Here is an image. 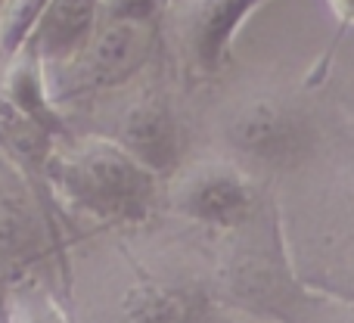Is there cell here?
Listing matches in <instances>:
<instances>
[{"mask_svg":"<svg viewBox=\"0 0 354 323\" xmlns=\"http://www.w3.org/2000/svg\"><path fill=\"white\" fill-rule=\"evenodd\" d=\"M168 0H100V19H143L162 22Z\"/></svg>","mask_w":354,"mask_h":323,"instance_id":"obj_15","label":"cell"},{"mask_svg":"<svg viewBox=\"0 0 354 323\" xmlns=\"http://www.w3.org/2000/svg\"><path fill=\"white\" fill-rule=\"evenodd\" d=\"M326 6L342 25H354V0H326Z\"/></svg>","mask_w":354,"mask_h":323,"instance_id":"obj_17","label":"cell"},{"mask_svg":"<svg viewBox=\"0 0 354 323\" xmlns=\"http://www.w3.org/2000/svg\"><path fill=\"white\" fill-rule=\"evenodd\" d=\"M208 295L189 277H159L137 270L122 283L109 323H189Z\"/></svg>","mask_w":354,"mask_h":323,"instance_id":"obj_9","label":"cell"},{"mask_svg":"<svg viewBox=\"0 0 354 323\" xmlns=\"http://www.w3.org/2000/svg\"><path fill=\"white\" fill-rule=\"evenodd\" d=\"M345 124H348V131H354V103L345 106Z\"/></svg>","mask_w":354,"mask_h":323,"instance_id":"obj_18","label":"cell"},{"mask_svg":"<svg viewBox=\"0 0 354 323\" xmlns=\"http://www.w3.org/2000/svg\"><path fill=\"white\" fill-rule=\"evenodd\" d=\"M100 22V0H47L44 16L31 35V47L44 66L62 62L91 37Z\"/></svg>","mask_w":354,"mask_h":323,"instance_id":"obj_11","label":"cell"},{"mask_svg":"<svg viewBox=\"0 0 354 323\" xmlns=\"http://www.w3.org/2000/svg\"><path fill=\"white\" fill-rule=\"evenodd\" d=\"M268 0H171V28L180 62L193 78H214L230 59L245 19Z\"/></svg>","mask_w":354,"mask_h":323,"instance_id":"obj_8","label":"cell"},{"mask_svg":"<svg viewBox=\"0 0 354 323\" xmlns=\"http://www.w3.org/2000/svg\"><path fill=\"white\" fill-rule=\"evenodd\" d=\"M214 131L218 153L236 159L268 183L305 165L324 147L314 118L292 100L274 93H245L227 103Z\"/></svg>","mask_w":354,"mask_h":323,"instance_id":"obj_4","label":"cell"},{"mask_svg":"<svg viewBox=\"0 0 354 323\" xmlns=\"http://www.w3.org/2000/svg\"><path fill=\"white\" fill-rule=\"evenodd\" d=\"M134 81L112 91V97H118V106L103 134L118 140L156 174L168 177L187 156L180 116L162 87H134Z\"/></svg>","mask_w":354,"mask_h":323,"instance_id":"obj_7","label":"cell"},{"mask_svg":"<svg viewBox=\"0 0 354 323\" xmlns=\"http://www.w3.org/2000/svg\"><path fill=\"white\" fill-rule=\"evenodd\" d=\"M47 177L68 212L100 224H143L162 205L165 177L103 131L66 134L47 156Z\"/></svg>","mask_w":354,"mask_h":323,"instance_id":"obj_2","label":"cell"},{"mask_svg":"<svg viewBox=\"0 0 354 323\" xmlns=\"http://www.w3.org/2000/svg\"><path fill=\"white\" fill-rule=\"evenodd\" d=\"M295 280L330 299L354 302V181L320 147L270 187Z\"/></svg>","mask_w":354,"mask_h":323,"instance_id":"obj_1","label":"cell"},{"mask_svg":"<svg viewBox=\"0 0 354 323\" xmlns=\"http://www.w3.org/2000/svg\"><path fill=\"white\" fill-rule=\"evenodd\" d=\"M270 199V183L230 156H183L162 183V205L199 230H227Z\"/></svg>","mask_w":354,"mask_h":323,"instance_id":"obj_6","label":"cell"},{"mask_svg":"<svg viewBox=\"0 0 354 323\" xmlns=\"http://www.w3.org/2000/svg\"><path fill=\"white\" fill-rule=\"evenodd\" d=\"M189 323H280V320L261 317V314L245 311V308H236V305H227V302L205 299Z\"/></svg>","mask_w":354,"mask_h":323,"instance_id":"obj_16","label":"cell"},{"mask_svg":"<svg viewBox=\"0 0 354 323\" xmlns=\"http://www.w3.org/2000/svg\"><path fill=\"white\" fill-rule=\"evenodd\" d=\"M44 237L47 227L28 183L0 153V261L16 264L37 255L44 249Z\"/></svg>","mask_w":354,"mask_h":323,"instance_id":"obj_10","label":"cell"},{"mask_svg":"<svg viewBox=\"0 0 354 323\" xmlns=\"http://www.w3.org/2000/svg\"><path fill=\"white\" fill-rule=\"evenodd\" d=\"M212 246L202 268V293L214 302L255 311L286 323L301 302L305 286L295 280L283 246L274 196L245 221L212 230Z\"/></svg>","mask_w":354,"mask_h":323,"instance_id":"obj_3","label":"cell"},{"mask_svg":"<svg viewBox=\"0 0 354 323\" xmlns=\"http://www.w3.org/2000/svg\"><path fill=\"white\" fill-rule=\"evenodd\" d=\"M286 323H354V302L330 299L305 289L301 302L292 308Z\"/></svg>","mask_w":354,"mask_h":323,"instance_id":"obj_14","label":"cell"},{"mask_svg":"<svg viewBox=\"0 0 354 323\" xmlns=\"http://www.w3.org/2000/svg\"><path fill=\"white\" fill-rule=\"evenodd\" d=\"M159 44V22L100 19L84 44L68 59L47 68L50 97L59 109L81 100H97L131 84L147 72Z\"/></svg>","mask_w":354,"mask_h":323,"instance_id":"obj_5","label":"cell"},{"mask_svg":"<svg viewBox=\"0 0 354 323\" xmlns=\"http://www.w3.org/2000/svg\"><path fill=\"white\" fill-rule=\"evenodd\" d=\"M47 0H0V62L31 41Z\"/></svg>","mask_w":354,"mask_h":323,"instance_id":"obj_12","label":"cell"},{"mask_svg":"<svg viewBox=\"0 0 354 323\" xmlns=\"http://www.w3.org/2000/svg\"><path fill=\"white\" fill-rule=\"evenodd\" d=\"M6 323H68V317L47 289L19 286L6 305Z\"/></svg>","mask_w":354,"mask_h":323,"instance_id":"obj_13","label":"cell"},{"mask_svg":"<svg viewBox=\"0 0 354 323\" xmlns=\"http://www.w3.org/2000/svg\"><path fill=\"white\" fill-rule=\"evenodd\" d=\"M168 3H171V0H168Z\"/></svg>","mask_w":354,"mask_h":323,"instance_id":"obj_19","label":"cell"}]
</instances>
